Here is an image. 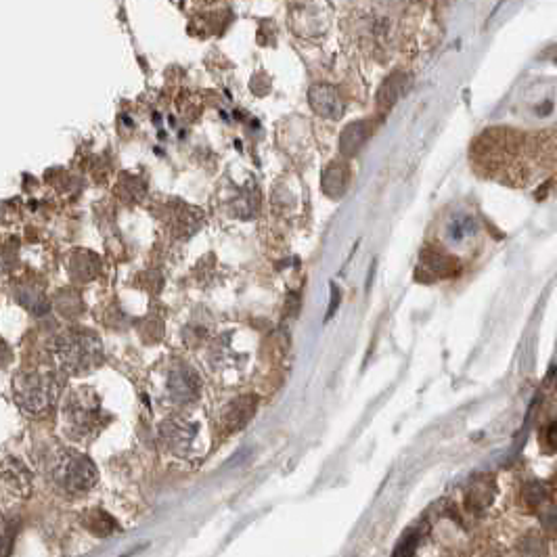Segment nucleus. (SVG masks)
<instances>
[{
  "label": "nucleus",
  "instance_id": "nucleus-19",
  "mask_svg": "<svg viewBox=\"0 0 557 557\" xmlns=\"http://www.w3.org/2000/svg\"><path fill=\"white\" fill-rule=\"evenodd\" d=\"M470 557H514V551H509L505 545L497 541H484L478 547H474Z\"/></svg>",
  "mask_w": 557,
  "mask_h": 557
},
{
  "label": "nucleus",
  "instance_id": "nucleus-4",
  "mask_svg": "<svg viewBox=\"0 0 557 557\" xmlns=\"http://www.w3.org/2000/svg\"><path fill=\"white\" fill-rule=\"evenodd\" d=\"M63 369L70 373L93 371L103 361V344L93 331H70L57 346Z\"/></svg>",
  "mask_w": 557,
  "mask_h": 557
},
{
  "label": "nucleus",
  "instance_id": "nucleus-18",
  "mask_svg": "<svg viewBox=\"0 0 557 557\" xmlns=\"http://www.w3.org/2000/svg\"><path fill=\"white\" fill-rule=\"evenodd\" d=\"M474 231H476L474 220L470 216H461V218H455L449 225V239H453L455 243H461L467 237H472Z\"/></svg>",
  "mask_w": 557,
  "mask_h": 557
},
{
  "label": "nucleus",
  "instance_id": "nucleus-1",
  "mask_svg": "<svg viewBox=\"0 0 557 557\" xmlns=\"http://www.w3.org/2000/svg\"><path fill=\"white\" fill-rule=\"evenodd\" d=\"M107 415L103 413L101 398L91 388L72 392L63 405V430L70 438L82 440L101 432Z\"/></svg>",
  "mask_w": 557,
  "mask_h": 557
},
{
  "label": "nucleus",
  "instance_id": "nucleus-16",
  "mask_svg": "<svg viewBox=\"0 0 557 557\" xmlns=\"http://www.w3.org/2000/svg\"><path fill=\"white\" fill-rule=\"evenodd\" d=\"M405 88H407V78H405L403 74H394V76H390V78L384 82L380 95H377V101H380V107L390 109V107L398 101V97L403 95Z\"/></svg>",
  "mask_w": 557,
  "mask_h": 557
},
{
  "label": "nucleus",
  "instance_id": "nucleus-3",
  "mask_svg": "<svg viewBox=\"0 0 557 557\" xmlns=\"http://www.w3.org/2000/svg\"><path fill=\"white\" fill-rule=\"evenodd\" d=\"M13 394L17 405L30 415H44L53 409L59 398V382L51 373H21L13 380Z\"/></svg>",
  "mask_w": 557,
  "mask_h": 557
},
{
  "label": "nucleus",
  "instance_id": "nucleus-20",
  "mask_svg": "<svg viewBox=\"0 0 557 557\" xmlns=\"http://www.w3.org/2000/svg\"><path fill=\"white\" fill-rule=\"evenodd\" d=\"M539 442H541V449H543L547 455L557 453V419L545 423V426L541 428Z\"/></svg>",
  "mask_w": 557,
  "mask_h": 557
},
{
  "label": "nucleus",
  "instance_id": "nucleus-12",
  "mask_svg": "<svg viewBox=\"0 0 557 557\" xmlns=\"http://www.w3.org/2000/svg\"><path fill=\"white\" fill-rule=\"evenodd\" d=\"M549 547L551 541L539 526L528 528L514 547V557H549Z\"/></svg>",
  "mask_w": 557,
  "mask_h": 557
},
{
  "label": "nucleus",
  "instance_id": "nucleus-8",
  "mask_svg": "<svg viewBox=\"0 0 557 557\" xmlns=\"http://www.w3.org/2000/svg\"><path fill=\"white\" fill-rule=\"evenodd\" d=\"M308 99H310V105H313V109L317 111L321 118L338 120V118L344 116L346 103H344V99H342V95H340L336 86L315 84L313 88H310Z\"/></svg>",
  "mask_w": 557,
  "mask_h": 557
},
{
  "label": "nucleus",
  "instance_id": "nucleus-7",
  "mask_svg": "<svg viewBox=\"0 0 557 557\" xmlns=\"http://www.w3.org/2000/svg\"><path fill=\"white\" fill-rule=\"evenodd\" d=\"M168 394L176 405H191L202 394V380H199V375L191 367L178 365L170 371Z\"/></svg>",
  "mask_w": 557,
  "mask_h": 557
},
{
  "label": "nucleus",
  "instance_id": "nucleus-14",
  "mask_svg": "<svg viewBox=\"0 0 557 557\" xmlns=\"http://www.w3.org/2000/svg\"><path fill=\"white\" fill-rule=\"evenodd\" d=\"M348 187V168L344 164L333 162L329 168L323 172V191L329 197H340Z\"/></svg>",
  "mask_w": 557,
  "mask_h": 557
},
{
  "label": "nucleus",
  "instance_id": "nucleus-2",
  "mask_svg": "<svg viewBox=\"0 0 557 557\" xmlns=\"http://www.w3.org/2000/svg\"><path fill=\"white\" fill-rule=\"evenodd\" d=\"M51 478L57 488L65 490L70 495H84L91 490L97 480L99 472L95 463L84 453L74 449H61L51 461Z\"/></svg>",
  "mask_w": 557,
  "mask_h": 557
},
{
  "label": "nucleus",
  "instance_id": "nucleus-5",
  "mask_svg": "<svg viewBox=\"0 0 557 557\" xmlns=\"http://www.w3.org/2000/svg\"><path fill=\"white\" fill-rule=\"evenodd\" d=\"M160 436L166 449L176 457H193L199 453V440H202V428L191 419H168L162 423Z\"/></svg>",
  "mask_w": 557,
  "mask_h": 557
},
{
  "label": "nucleus",
  "instance_id": "nucleus-9",
  "mask_svg": "<svg viewBox=\"0 0 557 557\" xmlns=\"http://www.w3.org/2000/svg\"><path fill=\"white\" fill-rule=\"evenodd\" d=\"M3 490L7 497L13 499H26L32 493V474L28 467L7 457L3 463Z\"/></svg>",
  "mask_w": 557,
  "mask_h": 557
},
{
  "label": "nucleus",
  "instance_id": "nucleus-11",
  "mask_svg": "<svg viewBox=\"0 0 557 557\" xmlns=\"http://www.w3.org/2000/svg\"><path fill=\"white\" fill-rule=\"evenodd\" d=\"M256 409H258V398L256 396H241V398L233 400V403L225 411H222V417H220L222 430L231 434V432H237V430L245 428L252 421Z\"/></svg>",
  "mask_w": 557,
  "mask_h": 557
},
{
  "label": "nucleus",
  "instance_id": "nucleus-13",
  "mask_svg": "<svg viewBox=\"0 0 557 557\" xmlns=\"http://www.w3.org/2000/svg\"><path fill=\"white\" fill-rule=\"evenodd\" d=\"M371 135V124L359 120V122H352L350 126L344 128L342 132V139H340V149L344 155H354L359 153L361 147L365 145V141Z\"/></svg>",
  "mask_w": 557,
  "mask_h": 557
},
{
  "label": "nucleus",
  "instance_id": "nucleus-15",
  "mask_svg": "<svg viewBox=\"0 0 557 557\" xmlns=\"http://www.w3.org/2000/svg\"><path fill=\"white\" fill-rule=\"evenodd\" d=\"M539 522V528L545 532L549 541H557V497L553 495L539 511L534 514Z\"/></svg>",
  "mask_w": 557,
  "mask_h": 557
},
{
  "label": "nucleus",
  "instance_id": "nucleus-10",
  "mask_svg": "<svg viewBox=\"0 0 557 557\" xmlns=\"http://www.w3.org/2000/svg\"><path fill=\"white\" fill-rule=\"evenodd\" d=\"M419 269L428 279H451L459 273V262L438 248H426L419 256Z\"/></svg>",
  "mask_w": 557,
  "mask_h": 557
},
{
  "label": "nucleus",
  "instance_id": "nucleus-6",
  "mask_svg": "<svg viewBox=\"0 0 557 557\" xmlns=\"http://www.w3.org/2000/svg\"><path fill=\"white\" fill-rule=\"evenodd\" d=\"M497 499V482L493 476L488 474H480L476 478L470 480V484L465 486V493H463V503L461 509L467 518H480L484 516L486 511L493 507Z\"/></svg>",
  "mask_w": 557,
  "mask_h": 557
},
{
  "label": "nucleus",
  "instance_id": "nucleus-17",
  "mask_svg": "<svg viewBox=\"0 0 557 557\" xmlns=\"http://www.w3.org/2000/svg\"><path fill=\"white\" fill-rule=\"evenodd\" d=\"M86 526L93 534H97V537H107V534H111L118 528L116 520L109 518L105 511H93V514L86 518Z\"/></svg>",
  "mask_w": 557,
  "mask_h": 557
}]
</instances>
